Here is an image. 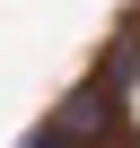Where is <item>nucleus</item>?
I'll return each mask as SVG.
<instances>
[{
	"mask_svg": "<svg viewBox=\"0 0 140 148\" xmlns=\"http://www.w3.org/2000/svg\"><path fill=\"white\" fill-rule=\"evenodd\" d=\"M114 105H123V96H114V79H88L61 113H44V122L26 131V148H96V139H105V122H114Z\"/></svg>",
	"mask_w": 140,
	"mask_h": 148,
	"instance_id": "nucleus-1",
	"label": "nucleus"
}]
</instances>
